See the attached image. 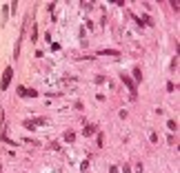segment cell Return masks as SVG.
I'll return each mask as SVG.
<instances>
[{
  "instance_id": "7",
  "label": "cell",
  "mask_w": 180,
  "mask_h": 173,
  "mask_svg": "<svg viewBox=\"0 0 180 173\" xmlns=\"http://www.w3.org/2000/svg\"><path fill=\"white\" fill-rule=\"evenodd\" d=\"M167 124H169V129H171V131H173V129H178V124H176V120H169Z\"/></svg>"
},
{
  "instance_id": "6",
  "label": "cell",
  "mask_w": 180,
  "mask_h": 173,
  "mask_svg": "<svg viewBox=\"0 0 180 173\" xmlns=\"http://www.w3.org/2000/svg\"><path fill=\"white\" fill-rule=\"evenodd\" d=\"M76 140V135H73V133L69 131V133H65V142H73Z\"/></svg>"
},
{
  "instance_id": "1",
  "label": "cell",
  "mask_w": 180,
  "mask_h": 173,
  "mask_svg": "<svg viewBox=\"0 0 180 173\" xmlns=\"http://www.w3.org/2000/svg\"><path fill=\"white\" fill-rule=\"evenodd\" d=\"M11 75H13V69L7 67V69H5V73H2V80H0V89H2V91L9 89V84H11Z\"/></svg>"
},
{
  "instance_id": "5",
  "label": "cell",
  "mask_w": 180,
  "mask_h": 173,
  "mask_svg": "<svg viewBox=\"0 0 180 173\" xmlns=\"http://www.w3.org/2000/svg\"><path fill=\"white\" fill-rule=\"evenodd\" d=\"M100 53H104V56H120V53H118L116 49H102Z\"/></svg>"
},
{
  "instance_id": "4",
  "label": "cell",
  "mask_w": 180,
  "mask_h": 173,
  "mask_svg": "<svg viewBox=\"0 0 180 173\" xmlns=\"http://www.w3.org/2000/svg\"><path fill=\"white\" fill-rule=\"evenodd\" d=\"M91 133H96V127L94 124H85V135H91Z\"/></svg>"
},
{
  "instance_id": "2",
  "label": "cell",
  "mask_w": 180,
  "mask_h": 173,
  "mask_svg": "<svg viewBox=\"0 0 180 173\" xmlns=\"http://www.w3.org/2000/svg\"><path fill=\"white\" fill-rule=\"evenodd\" d=\"M120 78H122V82H125V87H127V89L131 91V96L136 98V82H133V80H131V78H129L127 73H120Z\"/></svg>"
},
{
  "instance_id": "3",
  "label": "cell",
  "mask_w": 180,
  "mask_h": 173,
  "mask_svg": "<svg viewBox=\"0 0 180 173\" xmlns=\"http://www.w3.org/2000/svg\"><path fill=\"white\" fill-rule=\"evenodd\" d=\"M18 96H22V98H27V96H29V98H36L38 93H36L34 89H25V87H18Z\"/></svg>"
}]
</instances>
